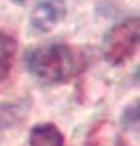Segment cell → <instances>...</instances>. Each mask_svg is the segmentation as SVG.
<instances>
[{
  "label": "cell",
  "mask_w": 140,
  "mask_h": 146,
  "mask_svg": "<svg viewBox=\"0 0 140 146\" xmlns=\"http://www.w3.org/2000/svg\"><path fill=\"white\" fill-rule=\"evenodd\" d=\"M30 146H64V135L51 123L36 125L30 133Z\"/></svg>",
  "instance_id": "cell-4"
},
{
  "label": "cell",
  "mask_w": 140,
  "mask_h": 146,
  "mask_svg": "<svg viewBox=\"0 0 140 146\" xmlns=\"http://www.w3.org/2000/svg\"><path fill=\"white\" fill-rule=\"evenodd\" d=\"M15 40L11 36L0 32V80L7 78L9 72H11V66H13V57H15Z\"/></svg>",
  "instance_id": "cell-5"
},
{
  "label": "cell",
  "mask_w": 140,
  "mask_h": 146,
  "mask_svg": "<svg viewBox=\"0 0 140 146\" xmlns=\"http://www.w3.org/2000/svg\"><path fill=\"white\" fill-rule=\"evenodd\" d=\"M26 66L32 76H36L41 83L55 85L72 76L77 62L74 53L64 42H45L38 47H32L26 55Z\"/></svg>",
  "instance_id": "cell-1"
},
{
  "label": "cell",
  "mask_w": 140,
  "mask_h": 146,
  "mask_svg": "<svg viewBox=\"0 0 140 146\" xmlns=\"http://www.w3.org/2000/svg\"><path fill=\"white\" fill-rule=\"evenodd\" d=\"M64 15H66V4H64V0H45V2H41L34 9L30 23H32V28L38 30V32H47V30H51L53 26H57V23L62 21Z\"/></svg>",
  "instance_id": "cell-3"
},
{
  "label": "cell",
  "mask_w": 140,
  "mask_h": 146,
  "mask_svg": "<svg viewBox=\"0 0 140 146\" xmlns=\"http://www.w3.org/2000/svg\"><path fill=\"white\" fill-rule=\"evenodd\" d=\"M138 34H140V21L138 17H129L119 21L106 32L102 40V55L108 64L119 66L127 62L132 53L138 47Z\"/></svg>",
  "instance_id": "cell-2"
},
{
  "label": "cell",
  "mask_w": 140,
  "mask_h": 146,
  "mask_svg": "<svg viewBox=\"0 0 140 146\" xmlns=\"http://www.w3.org/2000/svg\"><path fill=\"white\" fill-rule=\"evenodd\" d=\"M15 2H23V0H15Z\"/></svg>",
  "instance_id": "cell-6"
}]
</instances>
